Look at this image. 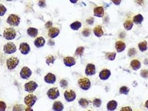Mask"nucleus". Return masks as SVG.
I'll return each instance as SVG.
<instances>
[{
  "instance_id": "dca6fc26",
  "label": "nucleus",
  "mask_w": 148,
  "mask_h": 111,
  "mask_svg": "<svg viewBox=\"0 0 148 111\" xmlns=\"http://www.w3.org/2000/svg\"><path fill=\"white\" fill-rule=\"evenodd\" d=\"M93 14L98 17H102L104 14V10L103 7H97L93 10Z\"/></svg>"
},
{
  "instance_id": "c03bdc74",
  "label": "nucleus",
  "mask_w": 148,
  "mask_h": 111,
  "mask_svg": "<svg viewBox=\"0 0 148 111\" xmlns=\"http://www.w3.org/2000/svg\"><path fill=\"white\" fill-rule=\"evenodd\" d=\"M52 26V22L51 21H48L46 24H45V27L47 28H50Z\"/></svg>"
},
{
  "instance_id": "c756f323",
  "label": "nucleus",
  "mask_w": 148,
  "mask_h": 111,
  "mask_svg": "<svg viewBox=\"0 0 148 111\" xmlns=\"http://www.w3.org/2000/svg\"><path fill=\"white\" fill-rule=\"evenodd\" d=\"M130 91L129 88L126 86H123L120 88L119 92L120 93L122 94H125V95H128L129 94Z\"/></svg>"
},
{
  "instance_id": "2eb2a0df",
  "label": "nucleus",
  "mask_w": 148,
  "mask_h": 111,
  "mask_svg": "<svg viewBox=\"0 0 148 111\" xmlns=\"http://www.w3.org/2000/svg\"><path fill=\"white\" fill-rule=\"evenodd\" d=\"M63 63L68 67H72L76 64V61L72 57H66L63 58Z\"/></svg>"
},
{
  "instance_id": "a878e982",
  "label": "nucleus",
  "mask_w": 148,
  "mask_h": 111,
  "mask_svg": "<svg viewBox=\"0 0 148 111\" xmlns=\"http://www.w3.org/2000/svg\"><path fill=\"white\" fill-rule=\"evenodd\" d=\"M138 47L141 52H145L147 50V43L146 41L141 42L138 44Z\"/></svg>"
},
{
  "instance_id": "ddd939ff",
  "label": "nucleus",
  "mask_w": 148,
  "mask_h": 111,
  "mask_svg": "<svg viewBox=\"0 0 148 111\" xmlns=\"http://www.w3.org/2000/svg\"><path fill=\"white\" fill-rule=\"evenodd\" d=\"M111 76V72L107 69H104L99 73V78L101 80H107Z\"/></svg>"
},
{
  "instance_id": "7ed1b4c3",
  "label": "nucleus",
  "mask_w": 148,
  "mask_h": 111,
  "mask_svg": "<svg viewBox=\"0 0 148 111\" xmlns=\"http://www.w3.org/2000/svg\"><path fill=\"white\" fill-rule=\"evenodd\" d=\"M7 23L11 26H17L20 23V18L16 14H11L7 18Z\"/></svg>"
},
{
  "instance_id": "20e7f679",
  "label": "nucleus",
  "mask_w": 148,
  "mask_h": 111,
  "mask_svg": "<svg viewBox=\"0 0 148 111\" xmlns=\"http://www.w3.org/2000/svg\"><path fill=\"white\" fill-rule=\"evenodd\" d=\"M19 59L17 57H11L7 60L6 64L8 70H12L16 68L19 64Z\"/></svg>"
},
{
  "instance_id": "f257e3e1",
  "label": "nucleus",
  "mask_w": 148,
  "mask_h": 111,
  "mask_svg": "<svg viewBox=\"0 0 148 111\" xmlns=\"http://www.w3.org/2000/svg\"><path fill=\"white\" fill-rule=\"evenodd\" d=\"M78 85L81 89L87 91L91 87V82L87 78H83L78 81Z\"/></svg>"
},
{
  "instance_id": "423d86ee",
  "label": "nucleus",
  "mask_w": 148,
  "mask_h": 111,
  "mask_svg": "<svg viewBox=\"0 0 148 111\" xmlns=\"http://www.w3.org/2000/svg\"><path fill=\"white\" fill-rule=\"evenodd\" d=\"M16 46L13 42H8L4 47V51L6 54H12L16 51Z\"/></svg>"
},
{
  "instance_id": "39448f33",
  "label": "nucleus",
  "mask_w": 148,
  "mask_h": 111,
  "mask_svg": "<svg viewBox=\"0 0 148 111\" xmlns=\"http://www.w3.org/2000/svg\"><path fill=\"white\" fill-rule=\"evenodd\" d=\"M37 101V97L36 96L30 94L27 96L24 99V102L29 107H32Z\"/></svg>"
},
{
  "instance_id": "58836bf2",
  "label": "nucleus",
  "mask_w": 148,
  "mask_h": 111,
  "mask_svg": "<svg viewBox=\"0 0 148 111\" xmlns=\"http://www.w3.org/2000/svg\"><path fill=\"white\" fill-rule=\"evenodd\" d=\"M83 35L84 37H88L91 34V31L89 28H85L83 31Z\"/></svg>"
},
{
  "instance_id": "5701e85b",
  "label": "nucleus",
  "mask_w": 148,
  "mask_h": 111,
  "mask_svg": "<svg viewBox=\"0 0 148 111\" xmlns=\"http://www.w3.org/2000/svg\"><path fill=\"white\" fill-rule=\"evenodd\" d=\"M28 34L31 37H36L38 35V29L34 27H30L28 29Z\"/></svg>"
},
{
  "instance_id": "8fccbe9b",
  "label": "nucleus",
  "mask_w": 148,
  "mask_h": 111,
  "mask_svg": "<svg viewBox=\"0 0 148 111\" xmlns=\"http://www.w3.org/2000/svg\"><path fill=\"white\" fill-rule=\"evenodd\" d=\"M25 111H33V109L31 108V107H28L26 108Z\"/></svg>"
},
{
  "instance_id": "72a5a7b5",
  "label": "nucleus",
  "mask_w": 148,
  "mask_h": 111,
  "mask_svg": "<svg viewBox=\"0 0 148 111\" xmlns=\"http://www.w3.org/2000/svg\"><path fill=\"white\" fill-rule=\"evenodd\" d=\"M101 103H102L101 100H100V99H99V98H96L92 101L93 106L97 108L100 107V106H101Z\"/></svg>"
},
{
  "instance_id": "e433bc0d",
  "label": "nucleus",
  "mask_w": 148,
  "mask_h": 111,
  "mask_svg": "<svg viewBox=\"0 0 148 111\" xmlns=\"http://www.w3.org/2000/svg\"><path fill=\"white\" fill-rule=\"evenodd\" d=\"M141 76L144 78H148V70H143L140 72Z\"/></svg>"
},
{
  "instance_id": "a18cd8bd",
  "label": "nucleus",
  "mask_w": 148,
  "mask_h": 111,
  "mask_svg": "<svg viewBox=\"0 0 148 111\" xmlns=\"http://www.w3.org/2000/svg\"><path fill=\"white\" fill-rule=\"evenodd\" d=\"M87 22L88 23L89 25H92L93 23V18H91L90 20H87Z\"/></svg>"
},
{
  "instance_id": "aec40b11",
  "label": "nucleus",
  "mask_w": 148,
  "mask_h": 111,
  "mask_svg": "<svg viewBox=\"0 0 148 111\" xmlns=\"http://www.w3.org/2000/svg\"><path fill=\"white\" fill-rule=\"evenodd\" d=\"M45 44V40L43 37H39L36 39L34 41V44L37 48L43 47Z\"/></svg>"
},
{
  "instance_id": "09e8293b",
  "label": "nucleus",
  "mask_w": 148,
  "mask_h": 111,
  "mask_svg": "<svg viewBox=\"0 0 148 111\" xmlns=\"http://www.w3.org/2000/svg\"><path fill=\"white\" fill-rule=\"evenodd\" d=\"M144 64L146 66H148V58H146L144 61Z\"/></svg>"
},
{
  "instance_id": "c85d7f7f",
  "label": "nucleus",
  "mask_w": 148,
  "mask_h": 111,
  "mask_svg": "<svg viewBox=\"0 0 148 111\" xmlns=\"http://www.w3.org/2000/svg\"><path fill=\"white\" fill-rule=\"evenodd\" d=\"M78 104H80L81 107L83 108H86L89 106V102L88 100L85 98H80L79 101H78Z\"/></svg>"
},
{
  "instance_id": "4be33fe9",
  "label": "nucleus",
  "mask_w": 148,
  "mask_h": 111,
  "mask_svg": "<svg viewBox=\"0 0 148 111\" xmlns=\"http://www.w3.org/2000/svg\"><path fill=\"white\" fill-rule=\"evenodd\" d=\"M63 104L60 101H56L55 102H54L52 109L54 111H62L63 109Z\"/></svg>"
},
{
  "instance_id": "f03ea898",
  "label": "nucleus",
  "mask_w": 148,
  "mask_h": 111,
  "mask_svg": "<svg viewBox=\"0 0 148 111\" xmlns=\"http://www.w3.org/2000/svg\"><path fill=\"white\" fill-rule=\"evenodd\" d=\"M16 36V31L13 28H7L4 32V37L7 40H14Z\"/></svg>"
},
{
  "instance_id": "473e14b6",
  "label": "nucleus",
  "mask_w": 148,
  "mask_h": 111,
  "mask_svg": "<svg viewBox=\"0 0 148 111\" xmlns=\"http://www.w3.org/2000/svg\"><path fill=\"white\" fill-rule=\"evenodd\" d=\"M85 50V48L83 46L78 47L75 51V55L78 56H81L83 55L84 51Z\"/></svg>"
},
{
  "instance_id": "7c9ffc66",
  "label": "nucleus",
  "mask_w": 148,
  "mask_h": 111,
  "mask_svg": "<svg viewBox=\"0 0 148 111\" xmlns=\"http://www.w3.org/2000/svg\"><path fill=\"white\" fill-rule=\"evenodd\" d=\"M106 56L109 61H114L116 57L115 52H107L106 53Z\"/></svg>"
},
{
  "instance_id": "a19ab883",
  "label": "nucleus",
  "mask_w": 148,
  "mask_h": 111,
  "mask_svg": "<svg viewBox=\"0 0 148 111\" xmlns=\"http://www.w3.org/2000/svg\"><path fill=\"white\" fill-rule=\"evenodd\" d=\"M60 86H61V87L66 88L68 85V82L67 81H66L65 80H61V81H60Z\"/></svg>"
},
{
  "instance_id": "ea45409f",
  "label": "nucleus",
  "mask_w": 148,
  "mask_h": 111,
  "mask_svg": "<svg viewBox=\"0 0 148 111\" xmlns=\"http://www.w3.org/2000/svg\"><path fill=\"white\" fill-rule=\"evenodd\" d=\"M7 106L3 101H0V111H5L6 109Z\"/></svg>"
},
{
  "instance_id": "bb28decb",
  "label": "nucleus",
  "mask_w": 148,
  "mask_h": 111,
  "mask_svg": "<svg viewBox=\"0 0 148 111\" xmlns=\"http://www.w3.org/2000/svg\"><path fill=\"white\" fill-rule=\"evenodd\" d=\"M134 23L131 20H127L124 23V27L127 30V31H130L131 30L133 27Z\"/></svg>"
},
{
  "instance_id": "f8f14e48",
  "label": "nucleus",
  "mask_w": 148,
  "mask_h": 111,
  "mask_svg": "<svg viewBox=\"0 0 148 111\" xmlns=\"http://www.w3.org/2000/svg\"><path fill=\"white\" fill-rule=\"evenodd\" d=\"M20 51L21 53L23 55H28L30 52V47L28 43L23 42L21 43L20 45Z\"/></svg>"
},
{
  "instance_id": "b1692460",
  "label": "nucleus",
  "mask_w": 148,
  "mask_h": 111,
  "mask_svg": "<svg viewBox=\"0 0 148 111\" xmlns=\"http://www.w3.org/2000/svg\"><path fill=\"white\" fill-rule=\"evenodd\" d=\"M130 66L134 70L137 71L141 67V63L137 59H134L131 62Z\"/></svg>"
},
{
  "instance_id": "9d476101",
  "label": "nucleus",
  "mask_w": 148,
  "mask_h": 111,
  "mask_svg": "<svg viewBox=\"0 0 148 111\" xmlns=\"http://www.w3.org/2000/svg\"><path fill=\"white\" fill-rule=\"evenodd\" d=\"M31 74L32 71L28 67H23L20 71V76L22 79H28Z\"/></svg>"
},
{
  "instance_id": "864d4df0",
  "label": "nucleus",
  "mask_w": 148,
  "mask_h": 111,
  "mask_svg": "<svg viewBox=\"0 0 148 111\" xmlns=\"http://www.w3.org/2000/svg\"><path fill=\"white\" fill-rule=\"evenodd\" d=\"M88 111H91V110H88Z\"/></svg>"
},
{
  "instance_id": "a211bd4d",
  "label": "nucleus",
  "mask_w": 148,
  "mask_h": 111,
  "mask_svg": "<svg viewBox=\"0 0 148 111\" xmlns=\"http://www.w3.org/2000/svg\"><path fill=\"white\" fill-rule=\"evenodd\" d=\"M60 34V30L56 27H53L51 28L49 30V32H48V35L51 38H53L57 37Z\"/></svg>"
},
{
  "instance_id": "4468645a",
  "label": "nucleus",
  "mask_w": 148,
  "mask_h": 111,
  "mask_svg": "<svg viewBox=\"0 0 148 111\" xmlns=\"http://www.w3.org/2000/svg\"><path fill=\"white\" fill-rule=\"evenodd\" d=\"M45 82L49 84H53L56 82V77L55 75L51 73H47L44 77Z\"/></svg>"
},
{
  "instance_id": "79ce46f5",
  "label": "nucleus",
  "mask_w": 148,
  "mask_h": 111,
  "mask_svg": "<svg viewBox=\"0 0 148 111\" xmlns=\"http://www.w3.org/2000/svg\"><path fill=\"white\" fill-rule=\"evenodd\" d=\"M120 111H132V109L130 107L127 106L122 108V109L120 110Z\"/></svg>"
},
{
  "instance_id": "0eeeda50",
  "label": "nucleus",
  "mask_w": 148,
  "mask_h": 111,
  "mask_svg": "<svg viewBox=\"0 0 148 111\" xmlns=\"http://www.w3.org/2000/svg\"><path fill=\"white\" fill-rule=\"evenodd\" d=\"M47 95L51 100H55L60 96V92L57 88H51L48 90Z\"/></svg>"
},
{
  "instance_id": "6e6552de",
  "label": "nucleus",
  "mask_w": 148,
  "mask_h": 111,
  "mask_svg": "<svg viewBox=\"0 0 148 111\" xmlns=\"http://www.w3.org/2000/svg\"><path fill=\"white\" fill-rule=\"evenodd\" d=\"M76 93L75 92L71 89H69L66 91L64 93V97L66 101L69 102L74 101L76 98Z\"/></svg>"
},
{
  "instance_id": "412c9836",
  "label": "nucleus",
  "mask_w": 148,
  "mask_h": 111,
  "mask_svg": "<svg viewBox=\"0 0 148 111\" xmlns=\"http://www.w3.org/2000/svg\"><path fill=\"white\" fill-rule=\"evenodd\" d=\"M93 34L98 37H101L104 35V31L101 26H97L93 29Z\"/></svg>"
},
{
  "instance_id": "3c124183",
  "label": "nucleus",
  "mask_w": 148,
  "mask_h": 111,
  "mask_svg": "<svg viewBox=\"0 0 148 111\" xmlns=\"http://www.w3.org/2000/svg\"><path fill=\"white\" fill-rule=\"evenodd\" d=\"M145 107L146 108L148 109V100L146 101V102H145Z\"/></svg>"
},
{
  "instance_id": "9b49d317",
  "label": "nucleus",
  "mask_w": 148,
  "mask_h": 111,
  "mask_svg": "<svg viewBox=\"0 0 148 111\" xmlns=\"http://www.w3.org/2000/svg\"><path fill=\"white\" fill-rule=\"evenodd\" d=\"M85 72L87 76H89L94 75L96 73L95 66L92 64H89L86 66Z\"/></svg>"
},
{
  "instance_id": "393cba45",
  "label": "nucleus",
  "mask_w": 148,
  "mask_h": 111,
  "mask_svg": "<svg viewBox=\"0 0 148 111\" xmlns=\"http://www.w3.org/2000/svg\"><path fill=\"white\" fill-rule=\"evenodd\" d=\"M144 17L141 14H138L133 17V23L136 25H140L143 22Z\"/></svg>"
},
{
  "instance_id": "6ab92c4d",
  "label": "nucleus",
  "mask_w": 148,
  "mask_h": 111,
  "mask_svg": "<svg viewBox=\"0 0 148 111\" xmlns=\"http://www.w3.org/2000/svg\"><path fill=\"white\" fill-rule=\"evenodd\" d=\"M117 107V102L115 100H112L109 102L107 103V109L109 111H114L116 109Z\"/></svg>"
},
{
  "instance_id": "4c0bfd02",
  "label": "nucleus",
  "mask_w": 148,
  "mask_h": 111,
  "mask_svg": "<svg viewBox=\"0 0 148 111\" xmlns=\"http://www.w3.org/2000/svg\"><path fill=\"white\" fill-rule=\"evenodd\" d=\"M136 53H137V50H136V49H134V48H132V49L129 50L128 56L129 57L134 56Z\"/></svg>"
},
{
  "instance_id": "37998d69",
  "label": "nucleus",
  "mask_w": 148,
  "mask_h": 111,
  "mask_svg": "<svg viewBox=\"0 0 148 111\" xmlns=\"http://www.w3.org/2000/svg\"><path fill=\"white\" fill-rule=\"evenodd\" d=\"M38 6L41 7H45L46 6V2L45 1H40L38 2Z\"/></svg>"
},
{
  "instance_id": "1a4fd4ad",
  "label": "nucleus",
  "mask_w": 148,
  "mask_h": 111,
  "mask_svg": "<svg viewBox=\"0 0 148 111\" xmlns=\"http://www.w3.org/2000/svg\"><path fill=\"white\" fill-rule=\"evenodd\" d=\"M38 85L37 83L34 81H30L25 85V89L27 92L32 93L35 91Z\"/></svg>"
},
{
  "instance_id": "f704fd0d",
  "label": "nucleus",
  "mask_w": 148,
  "mask_h": 111,
  "mask_svg": "<svg viewBox=\"0 0 148 111\" xmlns=\"http://www.w3.org/2000/svg\"><path fill=\"white\" fill-rule=\"evenodd\" d=\"M25 108L22 104H16L14 107L12 111H23Z\"/></svg>"
},
{
  "instance_id": "603ef678",
  "label": "nucleus",
  "mask_w": 148,
  "mask_h": 111,
  "mask_svg": "<svg viewBox=\"0 0 148 111\" xmlns=\"http://www.w3.org/2000/svg\"><path fill=\"white\" fill-rule=\"evenodd\" d=\"M70 2H72V3H73V4H75V3H76L77 2V0H76V1H72V0H70Z\"/></svg>"
},
{
  "instance_id": "49530a36",
  "label": "nucleus",
  "mask_w": 148,
  "mask_h": 111,
  "mask_svg": "<svg viewBox=\"0 0 148 111\" xmlns=\"http://www.w3.org/2000/svg\"><path fill=\"white\" fill-rule=\"evenodd\" d=\"M112 2L114 3L115 5H119L120 4V2H122V1H114V0H113V1H112Z\"/></svg>"
},
{
  "instance_id": "2f4dec72",
  "label": "nucleus",
  "mask_w": 148,
  "mask_h": 111,
  "mask_svg": "<svg viewBox=\"0 0 148 111\" xmlns=\"http://www.w3.org/2000/svg\"><path fill=\"white\" fill-rule=\"evenodd\" d=\"M55 58L53 57V56L50 55L48 57H47L46 62L48 65H53L54 64V62H55Z\"/></svg>"
},
{
  "instance_id": "cd10ccee",
  "label": "nucleus",
  "mask_w": 148,
  "mask_h": 111,
  "mask_svg": "<svg viewBox=\"0 0 148 111\" xmlns=\"http://www.w3.org/2000/svg\"><path fill=\"white\" fill-rule=\"evenodd\" d=\"M81 26H82V24H81L80 22L75 21L73 23H72L70 26L72 29L75 30V31H77L78 29L81 28Z\"/></svg>"
},
{
  "instance_id": "c9c22d12",
  "label": "nucleus",
  "mask_w": 148,
  "mask_h": 111,
  "mask_svg": "<svg viewBox=\"0 0 148 111\" xmlns=\"http://www.w3.org/2000/svg\"><path fill=\"white\" fill-rule=\"evenodd\" d=\"M7 11V8L5 7V6L2 4H0V16H3L6 13Z\"/></svg>"
},
{
  "instance_id": "f3484780",
  "label": "nucleus",
  "mask_w": 148,
  "mask_h": 111,
  "mask_svg": "<svg viewBox=\"0 0 148 111\" xmlns=\"http://www.w3.org/2000/svg\"><path fill=\"white\" fill-rule=\"evenodd\" d=\"M115 49L117 52H122L126 49V44L124 42L121 41H117L115 43Z\"/></svg>"
},
{
  "instance_id": "de8ad7c7",
  "label": "nucleus",
  "mask_w": 148,
  "mask_h": 111,
  "mask_svg": "<svg viewBox=\"0 0 148 111\" xmlns=\"http://www.w3.org/2000/svg\"><path fill=\"white\" fill-rule=\"evenodd\" d=\"M48 44H50V46H53V45L54 44V42L51 40H49V42H48Z\"/></svg>"
}]
</instances>
